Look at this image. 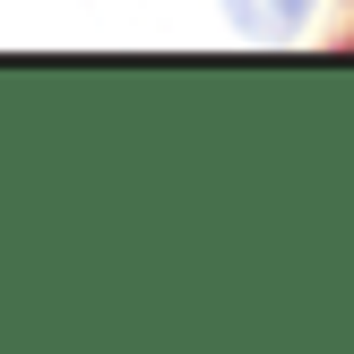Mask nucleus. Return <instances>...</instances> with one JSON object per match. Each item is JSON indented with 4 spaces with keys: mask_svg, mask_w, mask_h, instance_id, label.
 <instances>
[{
    "mask_svg": "<svg viewBox=\"0 0 354 354\" xmlns=\"http://www.w3.org/2000/svg\"><path fill=\"white\" fill-rule=\"evenodd\" d=\"M311 9L320 0H225V17H234L242 35H259V44H286V35L311 26Z\"/></svg>",
    "mask_w": 354,
    "mask_h": 354,
    "instance_id": "obj_1",
    "label": "nucleus"
}]
</instances>
